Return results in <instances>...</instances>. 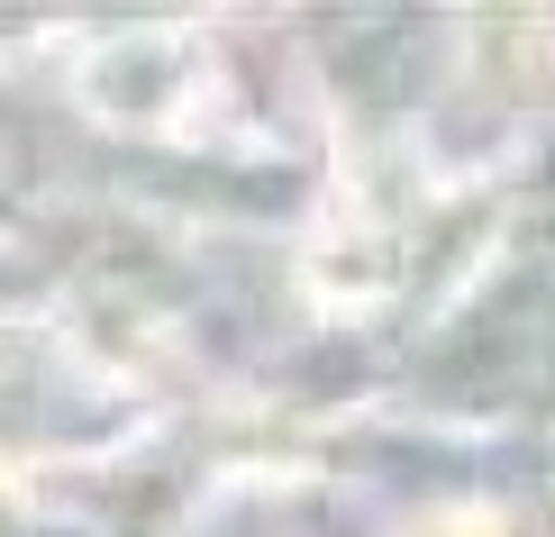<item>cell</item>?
I'll use <instances>...</instances> for the list:
<instances>
[]
</instances>
